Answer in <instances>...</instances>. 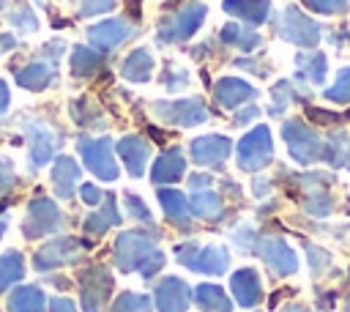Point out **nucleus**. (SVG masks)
I'll return each mask as SVG.
<instances>
[{
	"label": "nucleus",
	"instance_id": "nucleus-29",
	"mask_svg": "<svg viewBox=\"0 0 350 312\" xmlns=\"http://www.w3.org/2000/svg\"><path fill=\"white\" fill-rule=\"evenodd\" d=\"M254 90L252 88H246V82H241V79H221L219 85H216V101L219 104H224V107H235L241 99H246V96H252Z\"/></svg>",
	"mask_w": 350,
	"mask_h": 312
},
{
	"label": "nucleus",
	"instance_id": "nucleus-43",
	"mask_svg": "<svg viewBox=\"0 0 350 312\" xmlns=\"http://www.w3.org/2000/svg\"><path fill=\"white\" fill-rule=\"evenodd\" d=\"M3 230H5V222L0 219V238H3Z\"/></svg>",
	"mask_w": 350,
	"mask_h": 312
},
{
	"label": "nucleus",
	"instance_id": "nucleus-28",
	"mask_svg": "<svg viewBox=\"0 0 350 312\" xmlns=\"http://www.w3.org/2000/svg\"><path fill=\"white\" fill-rule=\"evenodd\" d=\"M22 274H25V260H22V255L14 252V249L5 252V255L0 257V293H3L5 287H11L14 282H19Z\"/></svg>",
	"mask_w": 350,
	"mask_h": 312
},
{
	"label": "nucleus",
	"instance_id": "nucleus-16",
	"mask_svg": "<svg viewBox=\"0 0 350 312\" xmlns=\"http://www.w3.org/2000/svg\"><path fill=\"white\" fill-rule=\"evenodd\" d=\"M118 153H120V159L126 161L129 172H131L134 178H139L142 170H145V164H148V159H150V145H148L142 137L129 134V137H123V140L118 142Z\"/></svg>",
	"mask_w": 350,
	"mask_h": 312
},
{
	"label": "nucleus",
	"instance_id": "nucleus-2",
	"mask_svg": "<svg viewBox=\"0 0 350 312\" xmlns=\"http://www.w3.org/2000/svg\"><path fill=\"white\" fill-rule=\"evenodd\" d=\"M77 148H79V156L85 161V167L101 178V181H115L118 178V161L112 156V142L107 137H79L77 140Z\"/></svg>",
	"mask_w": 350,
	"mask_h": 312
},
{
	"label": "nucleus",
	"instance_id": "nucleus-17",
	"mask_svg": "<svg viewBox=\"0 0 350 312\" xmlns=\"http://www.w3.org/2000/svg\"><path fill=\"white\" fill-rule=\"evenodd\" d=\"M183 172H186V159H183V153H180L178 148L164 151V153L153 161V167H150V178H153L156 183H175Z\"/></svg>",
	"mask_w": 350,
	"mask_h": 312
},
{
	"label": "nucleus",
	"instance_id": "nucleus-10",
	"mask_svg": "<svg viewBox=\"0 0 350 312\" xmlns=\"http://www.w3.org/2000/svg\"><path fill=\"white\" fill-rule=\"evenodd\" d=\"M129 36H134V25L126 22V19H104V22H98L88 30V38H90L93 49H104V52L120 47Z\"/></svg>",
	"mask_w": 350,
	"mask_h": 312
},
{
	"label": "nucleus",
	"instance_id": "nucleus-13",
	"mask_svg": "<svg viewBox=\"0 0 350 312\" xmlns=\"http://www.w3.org/2000/svg\"><path fill=\"white\" fill-rule=\"evenodd\" d=\"M271 156V142H268V131L265 129H254L252 134L243 137L241 151H238V164L243 170H257L260 164H265Z\"/></svg>",
	"mask_w": 350,
	"mask_h": 312
},
{
	"label": "nucleus",
	"instance_id": "nucleus-12",
	"mask_svg": "<svg viewBox=\"0 0 350 312\" xmlns=\"http://www.w3.org/2000/svg\"><path fill=\"white\" fill-rule=\"evenodd\" d=\"M19 88L25 90H44L57 79V63L55 60H33L14 71Z\"/></svg>",
	"mask_w": 350,
	"mask_h": 312
},
{
	"label": "nucleus",
	"instance_id": "nucleus-36",
	"mask_svg": "<svg viewBox=\"0 0 350 312\" xmlns=\"http://www.w3.org/2000/svg\"><path fill=\"white\" fill-rule=\"evenodd\" d=\"M161 265H164V255H161V252L156 249V252H153V255L148 257V263H145V265L139 268V274H142L145 279H150L153 274H159V271H161Z\"/></svg>",
	"mask_w": 350,
	"mask_h": 312
},
{
	"label": "nucleus",
	"instance_id": "nucleus-33",
	"mask_svg": "<svg viewBox=\"0 0 350 312\" xmlns=\"http://www.w3.org/2000/svg\"><path fill=\"white\" fill-rule=\"evenodd\" d=\"M221 38H224V44H238V47H254L257 44V36L241 30L238 25H227L221 30Z\"/></svg>",
	"mask_w": 350,
	"mask_h": 312
},
{
	"label": "nucleus",
	"instance_id": "nucleus-15",
	"mask_svg": "<svg viewBox=\"0 0 350 312\" xmlns=\"http://www.w3.org/2000/svg\"><path fill=\"white\" fill-rule=\"evenodd\" d=\"M260 255L265 257V263L276 271V274H293L298 268L295 252L282 241V238H265L260 244Z\"/></svg>",
	"mask_w": 350,
	"mask_h": 312
},
{
	"label": "nucleus",
	"instance_id": "nucleus-25",
	"mask_svg": "<svg viewBox=\"0 0 350 312\" xmlns=\"http://www.w3.org/2000/svg\"><path fill=\"white\" fill-rule=\"evenodd\" d=\"M101 68V52L93 47H77L71 52V74L74 77H93Z\"/></svg>",
	"mask_w": 350,
	"mask_h": 312
},
{
	"label": "nucleus",
	"instance_id": "nucleus-30",
	"mask_svg": "<svg viewBox=\"0 0 350 312\" xmlns=\"http://www.w3.org/2000/svg\"><path fill=\"white\" fill-rule=\"evenodd\" d=\"M109 312H150V298L142 293H120Z\"/></svg>",
	"mask_w": 350,
	"mask_h": 312
},
{
	"label": "nucleus",
	"instance_id": "nucleus-20",
	"mask_svg": "<svg viewBox=\"0 0 350 312\" xmlns=\"http://www.w3.org/2000/svg\"><path fill=\"white\" fill-rule=\"evenodd\" d=\"M46 296L36 285H22L8 296V312H44Z\"/></svg>",
	"mask_w": 350,
	"mask_h": 312
},
{
	"label": "nucleus",
	"instance_id": "nucleus-41",
	"mask_svg": "<svg viewBox=\"0 0 350 312\" xmlns=\"http://www.w3.org/2000/svg\"><path fill=\"white\" fill-rule=\"evenodd\" d=\"M5 107H8V88L5 82H0V115L5 112Z\"/></svg>",
	"mask_w": 350,
	"mask_h": 312
},
{
	"label": "nucleus",
	"instance_id": "nucleus-3",
	"mask_svg": "<svg viewBox=\"0 0 350 312\" xmlns=\"http://www.w3.org/2000/svg\"><path fill=\"white\" fill-rule=\"evenodd\" d=\"M205 19V5L202 3H186L180 5L172 16H167L159 25V44H175V41H186Z\"/></svg>",
	"mask_w": 350,
	"mask_h": 312
},
{
	"label": "nucleus",
	"instance_id": "nucleus-11",
	"mask_svg": "<svg viewBox=\"0 0 350 312\" xmlns=\"http://www.w3.org/2000/svg\"><path fill=\"white\" fill-rule=\"evenodd\" d=\"M25 131L30 137V167H44L57 148V134H52V129H46L44 123L30 120H25Z\"/></svg>",
	"mask_w": 350,
	"mask_h": 312
},
{
	"label": "nucleus",
	"instance_id": "nucleus-19",
	"mask_svg": "<svg viewBox=\"0 0 350 312\" xmlns=\"http://www.w3.org/2000/svg\"><path fill=\"white\" fill-rule=\"evenodd\" d=\"M77 181H79V167H77V161L68 159V156H60V159L55 161V167H52V186H55V194L63 197V200H68V197L74 194Z\"/></svg>",
	"mask_w": 350,
	"mask_h": 312
},
{
	"label": "nucleus",
	"instance_id": "nucleus-9",
	"mask_svg": "<svg viewBox=\"0 0 350 312\" xmlns=\"http://www.w3.org/2000/svg\"><path fill=\"white\" fill-rule=\"evenodd\" d=\"M189 298H191V290L178 276L161 279L156 285V290H153V301H156V309L159 312H186Z\"/></svg>",
	"mask_w": 350,
	"mask_h": 312
},
{
	"label": "nucleus",
	"instance_id": "nucleus-1",
	"mask_svg": "<svg viewBox=\"0 0 350 312\" xmlns=\"http://www.w3.org/2000/svg\"><path fill=\"white\" fill-rule=\"evenodd\" d=\"M156 252V238L150 230H126L115 241V265L120 271H139Z\"/></svg>",
	"mask_w": 350,
	"mask_h": 312
},
{
	"label": "nucleus",
	"instance_id": "nucleus-23",
	"mask_svg": "<svg viewBox=\"0 0 350 312\" xmlns=\"http://www.w3.org/2000/svg\"><path fill=\"white\" fill-rule=\"evenodd\" d=\"M159 203H161V208H164V213H167L170 222H175L183 230L189 227L191 208H189V203H186V197L180 192H175V189H159Z\"/></svg>",
	"mask_w": 350,
	"mask_h": 312
},
{
	"label": "nucleus",
	"instance_id": "nucleus-40",
	"mask_svg": "<svg viewBox=\"0 0 350 312\" xmlns=\"http://www.w3.org/2000/svg\"><path fill=\"white\" fill-rule=\"evenodd\" d=\"M14 47H16L14 36H0V55H3V52H8V49H14Z\"/></svg>",
	"mask_w": 350,
	"mask_h": 312
},
{
	"label": "nucleus",
	"instance_id": "nucleus-24",
	"mask_svg": "<svg viewBox=\"0 0 350 312\" xmlns=\"http://www.w3.org/2000/svg\"><path fill=\"white\" fill-rule=\"evenodd\" d=\"M194 301L202 312H230V298L219 285H197Z\"/></svg>",
	"mask_w": 350,
	"mask_h": 312
},
{
	"label": "nucleus",
	"instance_id": "nucleus-27",
	"mask_svg": "<svg viewBox=\"0 0 350 312\" xmlns=\"http://www.w3.org/2000/svg\"><path fill=\"white\" fill-rule=\"evenodd\" d=\"M224 11L246 19V22H262L268 11V0H224Z\"/></svg>",
	"mask_w": 350,
	"mask_h": 312
},
{
	"label": "nucleus",
	"instance_id": "nucleus-37",
	"mask_svg": "<svg viewBox=\"0 0 350 312\" xmlns=\"http://www.w3.org/2000/svg\"><path fill=\"white\" fill-rule=\"evenodd\" d=\"M14 183H16V175H14L11 164H8L5 159H0V194H5Z\"/></svg>",
	"mask_w": 350,
	"mask_h": 312
},
{
	"label": "nucleus",
	"instance_id": "nucleus-38",
	"mask_svg": "<svg viewBox=\"0 0 350 312\" xmlns=\"http://www.w3.org/2000/svg\"><path fill=\"white\" fill-rule=\"evenodd\" d=\"M79 194H82V200H85L88 205H98V203L104 200V194H101L98 186H93V183H82V186H79Z\"/></svg>",
	"mask_w": 350,
	"mask_h": 312
},
{
	"label": "nucleus",
	"instance_id": "nucleus-8",
	"mask_svg": "<svg viewBox=\"0 0 350 312\" xmlns=\"http://www.w3.org/2000/svg\"><path fill=\"white\" fill-rule=\"evenodd\" d=\"M153 112L164 123H170V126H197V123H202L208 118L205 104L200 99H183V101H172V104L156 101L153 104Z\"/></svg>",
	"mask_w": 350,
	"mask_h": 312
},
{
	"label": "nucleus",
	"instance_id": "nucleus-44",
	"mask_svg": "<svg viewBox=\"0 0 350 312\" xmlns=\"http://www.w3.org/2000/svg\"><path fill=\"white\" fill-rule=\"evenodd\" d=\"M3 3H5V0H0V5H3Z\"/></svg>",
	"mask_w": 350,
	"mask_h": 312
},
{
	"label": "nucleus",
	"instance_id": "nucleus-14",
	"mask_svg": "<svg viewBox=\"0 0 350 312\" xmlns=\"http://www.w3.org/2000/svg\"><path fill=\"white\" fill-rule=\"evenodd\" d=\"M230 153V140L227 137H216V134H208V137H197L191 142V159L197 164H221Z\"/></svg>",
	"mask_w": 350,
	"mask_h": 312
},
{
	"label": "nucleus",
	"instance_id": "nucleus-35",
	"mask_svg": "<svg viewBox=\"0 0 350 312\" xmlns=\"http://www.w3.org/2000/svg\"><path fill=\"white\" fill-rule=\"evenodd\" d=\"M112 5H115V0H82L79 14H82V16H96V14L109 11Z\"/></svg>",
	"mask_w": 350,
	"mask_h": 312
},
{
	"label": "nucleus",
	"instance_id": "nucleus-7",
	"mask_svg": "<svg viewBox=\"0 0 350 312\" xmlns=\"http://www.w3.org/2000/svg\"><path fill=\"white\" fill-rule=\"evenodd\" d=\"M82 282V309L85 312H101L112 293V276L104 265H93L79 274Z\"/></svg>",
	"mask_w": 350,
	"mask_h": 312
},
{
	"label": "nucleus",
	"instance_id": "nucleus-31",
	"mask_svg": "<svg viewBox=\"0 0 350 312\" xmlns=\"http://www.w3.org/2000/svg\"><path fill=\"white\" fill-rule=\"evenodd\" d=\"M161 85L167 90H183L189 85V71L178 63H167L164 66V74H161Z\"/></svg>",
	"mask_w": 350,
	"mask_h": 312
},
{
	"label": "nucleus",
	"instance_id": "nucleus-4",
	"mask_svg": "<svg viewBox=\"0 0 350 312\" xmlns=\"http://www.w3.org/2000/svg\"><path fill=\"white\" fill-rule=\"evenodd\" d=\"M175 257L178 263H183L186 268L191 271H200V274H224L227 265H230V257L221 246H205L200 249L194 241L191 244H178L175 246Z\"/></svg>",
	"mask_w": 350,
	"mask_h": 312
},
{
	"label": "nucleus",
	"instance_id": "nucleus-5",
	"mask_svg": "<svg viewBox=\"0 0 350 312\" xmlns=\"http://www.w3.org/2000/svg\"><path fill=\"white\" fill-rule=\"evenodd\" d=\"M63 224V213L60 208L49 200V197H36L27 205V216L22 222V233L27 238H41L46 233H55Z\"/></svg>",
	"mask_w": 350,
	"mask_h": 312
},
{
	"label": "nucleus",
	"instance_id": "nucleus-39",
	"mask_svg": "<svg viewBox=\"0 0 350 312\" xmlns=\"http://www.w3.org/2000/svg\"><path fill=\"white\" fill-rule=\"evenodd\" d=\"M49 312H77V307L68 298H52L49 301Z\"/></svg>",
	"mask_w": 350,
	"mask_h": 312
},
{
	"label": "nucleus",
	"instance_id": "nucleus-32",
	"mask_svg": "<svg viewBox=\"0 0 350 312\" xmlns=\"http://www.w3.org/2000/svg\"><path fill=\"white\" fill-rule=\"evenodd\" d=\"M8 19H11V25H14V27H19L22 33H33V30L38 27V22H36L33 11H30L25 3H19L16 8H11V11H8Z\"/></svg>",
	"mask_w": 350,
	"mask_h": 312
},
{
	"label": "nucleus",
	"instance_id": "nucleus-22",
	"mask_svg": "<svg viewBox=\"0 0 350 312\" xmlns=\"http://www.w3.org/2000/svg\"><path fill=\"white\" fill-rule=\"evenodd\" d=\"M120 74L129 79V82H148L150 74H153V57L148 49H134L131 55H126L123 66H120Z\"/></svg>",
	"mask_w": 350,
	"mask_h": 312
},
{
	"label": "nucleus",
	"instance_id": "nucleus-18",
	"mask_svg": "<svg viewBox=\"0 0 350 312\" xmlns=\"http://www.w3.org/2000/svg\"><path fill=\"white\" fill-rule=\"evenodd\" d=\"M232 293H235V301L241 304V307H254L257 301H260V293H262V287H260V276H257V271H252V268H241V271H235L232 274Z\"/></svg>",
	"mask_w": 350,
	"mask_h": 312
},
{
	"label": "nucleus",
	"instance_id": "nucleus-34",
	"mask_svg": "<svg viewBox=\"0 0 350 312\" xmlns=\"http://www.w3.org/2000/svg\"><path fill=\"white\" fill-rule=\"evenodd\" d=\"M126 211L137 219V222H145V224H153V216H150V211H148V205L137 197V194H131V192H126Z\"/></svg>",
	"mask_w": 350,
	"mask_h": 312
},
{
	"label": "nucleus",
	"instance_id": "nucleus-42",
	"mask_svg": "<svg viewBox=\"0 0 350 312\" xmlns=\"http://www.w3.org/2000/svg\"><path fill=\"white\" fill-rule=\"evenodd\" d=\"M284 312H306V309H301V307H290V309H284Z\"/></svg>",
	"mask_w": 350,
	"mask_h": 312
},
{
	"label": "nucleus",
	"instance_id": "nucleus-21",
	"mask_svg": "<svg viewBox=\"0 0 350 312\" xmlns=\"http://www.w3.org/2000/svg\"><path fill=\"white\" fill-rule=\"evenodd\" d=\"M112 224H120V211H118L115 197H104V200H101V208L85 219V233H90V235H104Z\"/></svg>",
	"mask_w": 350,
	"mask_h": 312
},
{
	"label": "nucleus",
	"instance_id": "nucleus-6",
	"mask_svg": "<svg viewBox=\"0 0 350 312\" xmlns=\"http://www.w3.org/2000/svg\"><path fill=\"white\" fill-rule=\"evenodd\" d=\"M82 257V244L71 235H60V238H52L46 241L36 257H33V265L38 271H52V268H60V265H71Z\"/></svg>",
	"mask_w": 350,
	"mask_h": 312
},
{
	"label": "nucleus",
	"instance_id": "nucleus-26",
	"mask_svg": "<svg viewBox=\"0 0 350 312\" xmlns=\"http://www.w3.org/2000/svg\"><path fill=\"white\" fill-rule=\"evenodd\" d=\"M191 213L200 219H219L221 213V197L208 189H194L191 194Z\"/></svg>",
	"mask_w": 350,
	"mask_h": 312
}]
</instances>
